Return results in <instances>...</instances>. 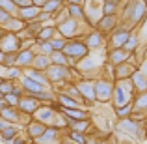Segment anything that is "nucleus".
Wrapping results in <instances>:
<instances>
[{
  "label": "nucleus",
  "mask_w": 147,
  "mask_h": 144,
  "mask_svg": "<svg viewBox=\"0 0 147 144\" xmlns=\"http://www.w3.org/2000/svg\"><path fill=\"white\" fill-rule=\"evenodd\" d=\"M22 107H24L26 111H30V109H36V101H24V103H22Z\"/></svg>",
  "instance_id": "3"
},
{
  "label": "nucleus",
  "mask_w": 147,
  "mask_h": 144,
  "mask_svg": "<svg viewBox=\"0 0 147 144\" xmlns=\"http://www.w3.org/2000/svg\"><path fill=\"white\" fill-rule=\"evenodd\" d=\"M54 47L60 49V47H63V43H61V41H54Z\"/></svg>",
  "instance_id": "10"
},
{
  "label": "nucleus",
  "mask_w": 147,
  "mask_h": 144,
  "mask_svg": "<svg viewBox=\"0 0 147 144\" xmlns=\"http://www.w3.org/2000/svg\"><path fill=\"white\" fill-rule=\"evenodd\" d=\"M71 11H73V13H75V15H78V13H80V10H78V8H75V6L71 8Z\"/></svg>",
  "instance_id": "11"
},
{
  "label": "nucleus",
  "mask_w": 147,
  "mask_h": 144,
  "mask_svg": "<svg viewBox=\"0 0 147 144\" xmlns=\"http://www.w3.org/2000/svg\"><path fill=\"white\" fill-rule=\"evenodd\" d=\"M24 86L28 88V90H34V92H39V90H41V84H39V83H32L30 79L24 81Z\"/></svg>",
  "instance_id": "1"
},
{
  "label": "nucleus",
  "mask_w": 147,
  "mask_h": 144,
  "mask_svg": "<svg viewBox=\"0 0 147 144\" xmlns=\"http://www.w3.org/2000/svg\"><path fill=\"white\" fill-rule=\"evenodd\" d=\"M73 2H76V0H73Z\"/></svg>",
  "instance_id": "12"
},
{
  "label": "nucleus",
  "mask_w": 147,
  "mask_h": 144,
  "mask_svg": "<svg viewBox=\"0 0 147 144\" xmlns=\"http://www.w3.org/2000/svg\"><path fill=\"white\" fill-rule=\"evenodd\" d=\"M24 15L30 17V15H36V10H24Z\"/></svg>",
  "instance_id": "8"
},
{
  "label": "nucleus",
  "mask_w": 147,
  "mask_h": 144,
  "mask_svg": "<svg viewBox=\"0 0 147 144\" xmlns=\"http://www.w3.org/2000/svg\"><path fill=\"white\" fill-rule=\"evenodd\" d=\"M127 41V34H119V36H115V45H123Z\"/></svg>",
  "instance_id": "2"
},
{
  "label": "nucleus",
  "mask_w": 147,
  "mask_h": 144,
  "mask_svg": "<svg viewBox=\"0 0 147 144\" xmlns=\"http://www.w3.org/2000/svg\"><path fill=\"white\" fill-rule=\"evenodd\" d=\"M61 101H63V103L67 105V107H73V105H75V103H73L71 99H67V97H61Z\"/></svg>",
  "instance_id": "6"
},
{
  "label": "nucleus",
  "mask_w": 147,
  "mask_h": 144,
  "mask_svg": "<svg viewBox=\"0 0 147 144\" xmlns=\"http://www.w3.org/2000/svg\"><path fill=\"white\" fill-rule=\"evenodd\" d=\"M112 58H114V62H121L123 60V54L121 53H114V56H112Z\"/></svg>",
  "instance_id": "5"
},
{
  "label": "nucleus",
  "mask_w": 147,
  "mask_h": 144,
  "mask_svg": "<svg viewBox=\"0 0 147 144\" xmlns=\"http://www.w3.org/2000/svg\"><path fill=\"white\" fill-rule=\"evenodd\" d=\"M28 56H30V54H28V53H24V54L21 56V62H28Z\"/></svg>",
  "instance_id": "9"
},
{
  "label": "nucleus",
  "mask_w": 147,
  "mask_h": 144,
  "mask_svg": "<svg viewBox=\"0 0 147 144\" xmlns=\"http://www.w3.org/2000/svg\"><path fill=\"white\" fill-rule=\"evenodd\" d=\"M13 133H15L13 129H6V133H4V137H6V139H9V137H13Z\"/></svg>",
  "instance_id": "7"
},
{
  "label": "nucleus",
  "mask_w": 147,
  "mask_h": 144,
  "mask_svg": "<svg viewBox=\"0 0 147 144\" xmlns=\"http://www.w3.org/2000/svg\"><path fill=\"white\" fill-rule=\"evenodd\" d=\"M84 47H71V53H76V54H84Z\"/></svg>",
  "instance_id": "4"
}]
</instances>
